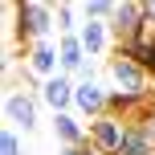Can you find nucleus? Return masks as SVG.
<instances>
[{
  "instance_id": "1",
  "label": "nucleus",
  "mask_w": 155,
  "mask_h": 155,
  "mask_svg": "<svg viewBox=\"0 0 155 155\" xmlns=\"http://www.w3.org/2000/svg\"><path fill=\"white\" fill-rule=\"evenodd\" d=\"M106 86H110V94H118L127 102V123L143 106H151V74L143 65H135L131 57H123V53H114L106 61Z\"/></svg>"
},
{
  "instance_id": "2",
  "label": "nucleus",
  "mask_w": 155,
  "mask_h": 155,
  "mask_svg": "<svg viewBox=\"0 0 155 155\" xmlns=\"http://www.w3.org/2000/svg\"><path fill=\"white\" fill-rule=\"evenodd\" d=\"M12 16H16V33H21L29 45L49 41V33L57 29L53 4H41V0H12Z\"/></svg>"
},
{
  "instance_id": "3",
  "label": "nucleus",
  "mask_w": 155,
  "mask_h": 155,
  "mask_svg": "<svg viewBox=\"0 0 155 155\" xmlns=\"http://www.w3.org/2000/svg\"><path fill=\"white\" fill-rule=\"evenodd\" d=\"M74 106L82 110L90 123H94V118H102V114H110V86L98 82V78H82L78 90H74Z\"/></svg>"
},
{
  "instance_id": "4",
  "label": "nucleus",
  "mask_w": 155,
  "mask_h": 155,
  "mask_svg": "<svg viewBox=\"0 0 155 155\" xmlns=\"http://www.w3.org/2000/svg\"><path fill=\"white\" fill-rule=\"evenodd\" d=\"M123 139H127V118L118 114H102L90 123V147L102 151V155H118L123 151Z\"/></svg>"
},
{
  "instance_id": "5",
  "label": "nucleus",
  "mask_w": 155,
  "mask_h": 155,
  "mask_svg": "<svg viewBox=\"0 0 155 155\" xmlns=\"http://www.w3.org/2000/svg\"><path fill=\"white\" fill-rule=\"evenodd\" d=\"M4 127H12V131H33L37 127V98L29 90L4 94Z\"/></svg>"
},
{
  "instance_id": "6",
  "label": "nucleus",
  "mask_w": 155,
  "mask_h": 155,
  "mask_svg": "<svg viewBox=\"0 0 155 155\" xmlns=\"http://www.w3.org/2000/svg\"><path fill=\"white\" fill-rule=\"evenodd\" d=\"M25 74L41 78V82H49V78L61 74V53H57L53 41H41V45H25Z\"/></svg>"
},
{
  "instance_id": "7",
  "label": "nucleus",
  "mask_w": 155,
  "mask_h": 155,
  "mask_svg": "<svg viewBox=\"0 0 155 155\" xmlns=\"http://www.w3.org/2000/svg\"><path fill=\"white\" fill-rule=\"evenodd\" d=\"M143 25H147V4L127 0V4H118L114 21H110V33L118 37V45H127V41H135V37L143 33Z\"/></svg>"
},
{
  "instance_id": "8",
  "label": "nucleus",
  "mask_w": 155,
  "mask_h": 155,
  "mask_svg": "<svg viewBox=\"0 0 155 155\" xmlns=\"http://www.w3.org/2000/svg\"><path fill=\"white\" fill-rule=\"evenodd\" d=\"M114 53L131 57L135 65H143L147 74H155V21L147 16V25H143V33H139L135 41H127V45H118Z\"/></svg>"
},
{
  "instance_id": "9",
  "label": "nucleus",
  "mask_w": 155,
  "mask_h": 155,
  "mask_svg": "<svg viewBox=\"0 0 155 155\" xmlns=\"http://www.w3.org/2000/svg\"><path fill=\"white\" fill-rule=\"evenodd\" d=\"M74 90H78L74 78H70V74H57V78H49V82H41V102H45L53 114H70Z\"/></svg>"
},
{
  "instance_id": "10",
  "label": "nucleus",
  "mask_w": 155,
  "mask_h": 155,
  "mask_svg": "<svg viewBox=\"0 0 155 155\" xmlns=\"http://www.w3.org/2000/svg\"><path fill=\"white\" fill-rule=\"evenodd\" d=\"M57 53H61V74L94 78V74H90V53H86V45H82V37H78V33L57 37Z\"/></svg>"
},
{
  "instance_id": "11",
  "label": "nucleus",
  "mask_w": 155,
  "mask_h": 155,
  "mask_svg": "<svg viewBox=\"0 0 155 155\" xmlns=\"http://www.w3.org/2000/svg\"><path fill=\"white\" fill-rule=\"evenodd\" d=\"M53 139L61 147H86L90 143V123H82L74 114H53Z\"/></svg>"
},
{
  "instance_id": "12",
  "label": "nucleus",
  "mask_w": 155,
  "mask_h": 155,
  "mask_svg": "<svg viewBox=\"0 0 155 155\" xmlns=\"http://www.w3.org/2000/svg\"><path fill=\"white\" fill-rule=\"evenodd\" d=\"M78 37H82L86 53H90V57H98V53H106V45H110V25H102V21H82Z\"/></svg>"
},
{
  "instance_id": "13",
  "label": "nucleus",
  "mask_w": 155,
  "mask_h": 155,
  "mask_svg": "<svg viewBox=\"0 0 155 155\" xmlns=\"http://www.w3.org/2000/svg\"><path fill=\"white\" fill-rule=\"evenodd\" d=\"M118 155H155V139L139 123H127V139H123V151Z\"/></svg>"
},
{
  "instance_id": "14",
  "label": "nucleus",
  "mask_w": 155,
  "mask_h": 155,
  "mask_svg": "<svg viewBox=\"0 0 155 155\" xmlns=\"http://www.w3.org/2000/svg\"><path fill=\"white\" fill-rule=\"evenodd\" d=\"M78 12H82V21H102V25H110L114 12H118V4H114V0H86V4H78Z\"/></svg>"
},
{
  "instance_id": "15",
  "label": "nucleus",
  "mask_w": 155,
  "mask_h": 155,
  "mask_svg": "<svg viewBox=\"0 0 155 155\" xmlns=\"http://www.w3.org/2000/svg\"><path fill=\"white\" fill-rule=\"evenodd\" d=\"M53 16H57V37H70L74 29H82V25L74 21V16H78V4H53Z\"/></svg>"
},
{
  "instance_id": "16",
  "label": "nucleus",
  "mask_w": 155,
  "mask_h": 155,
  "mask_svg": "<svg viewBox=\"0 0 155 155\" xmlns=\"http://www.w3.org/2000/svg\"><path fill=\"white\" fill-rule=\"evenodd\" d=\"M0 155H25L21 131H12V127H4V131H0Z\"/></svg>"
},
{
  "instance_id": "17",
  "label": "nucleus",
  "mask_w": 155,
  "mask_h": 155,
  "mask_svg": "<svg viewBox=\"0 0 155 155\" xmlns=\"http://www.w3.org/2000/svg\"><path fill=\"white\" fill-rule=\"evenodd\" d=\"M57 155H102V151H94L90 143H86V147H61V151H57Z\"/></svg>"
}]
</instances>
